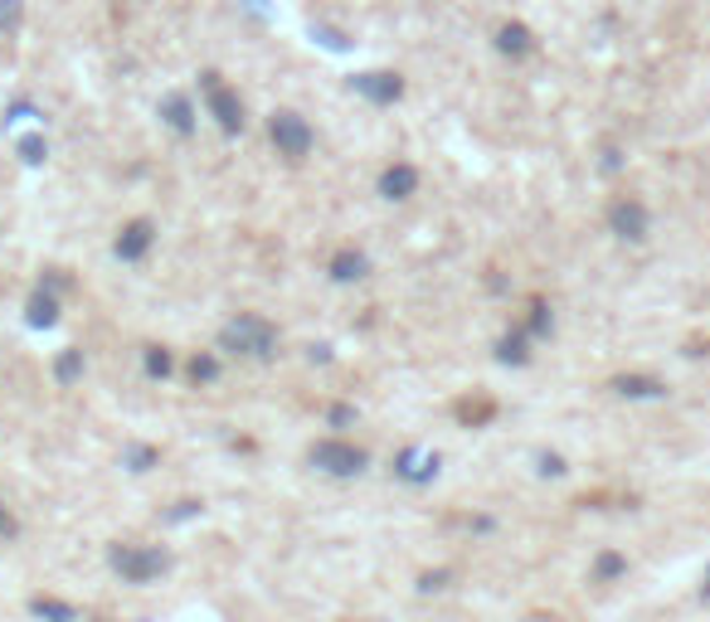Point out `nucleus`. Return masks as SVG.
<instances>
[{
	"label": "nucleus",
	"mask_w": 710,
	"mask_h": 622,
	"mask_svg": "<svg viewBox=\"0 0 710 622\" xmlns=\"http://www.w3.org/2000/svg\"><path fill=\"white\" fill-rule=\"evenodd\" d=\"M214 350L234 360H273L278 355V326L258 312H234L214 336Z\"/></svg>",
	"instance_id": "1"
},
{
	"label": "nucleus",
	"mask_w": 710,
	"mask_h": 622,
	"mask_svg": "<svg viewBox=\"0 0 710 622\" xmlns=\"http://www.w3.org/2000/svg\"><path fill=\"white\" fill-rule=\"evenodd\" d=\"M108 569L117 574L122 584L146 588L171 569V550L166 545H108Z\"/></svg>",
	"instance_id": "2"
},
{
	"label": "nucleus",
	"mask_w": 710,
	"mask_h": 622,
	"mask_svg": "<svg viewBox=\"0 0 710 622\" xmlns=\"http://www.w3.org/2000/svg\"><path fill=\"white\" fill-rule=\"evenodd\" d=\"M200 98H205V112L214 117V127H219L224 137H244V127H249V112H244L239 88H234L219 69L200 73Z\"/></svg>",
	"instance_id": "3"
},
{
	"label": "nucleus",
	"mask_w": 710,
	"mask_h": 622,
	"mask_svg": "<svg viewBox=\"0 0 710 622\" xmlns=\"http://www.w3.org/2000/svg\"><path fill=\"white\" fill-rule=\"evenodd\" d=\"M307 462L322 472V477L356 482V477H365V467H370V452H365V448H356L351 438L331 433V438H317V443L307 448Z\"/></svg>",
	"instance_id": "4"
},
{
	"label": "nucleus",
	"mask_w": 710,
	"mask_h": 622,
	"mask_svg": "<svg viewBox=\"0 0 710 622\" xmlns=\"http://www.w3.org/2000/svg\"><path fill=\"white\" fill-rule=\"evenodd\" d=\"M268 142L278 146L283 161H307L312 146H317V132L297 108H273L268 112Z\"/></svg>",
	"instance_id": "5"
},
{
	"label": "nucleus",
	"mask_w": 710,
	"mask_h": 622,
	"mask_svg": "<svg viewBox=\"0 0 710 622\" xmlns=\"http://www.w3.org/2000/svg\"><path fill=\"white\" fill-rule=\"evenodd\" d=\"M604 224H608V234H613L618 244H647L652 210L642 205L638 195H613L608 200V210H604Z\"/></svg>",
	"instance_id": "6"
},
{
	"label": "nucleus",
	"mask_w": 710,
	"mask_h": 622,
	"mask_svg": "<svg viewBox=\"0 0 710 622\" xmlns=\"http://www.w3.org/2000/svg\"><path fill=\"white\" fill-rule=\"evenodd\" d=\"M346 83H351V93H360L375 108H394L404 98V73H394V69H360Z\"/></svg>",
	"instance_id": "7"
},
{
	"label": "nucleus",
	"mask_w": 710,
	"mask_h": 622,
	"mask_svg": "<svg viewBox=\"0 0 710 622\" xmlns=\"http://www.w3.org/2000/svg\"><path fill=\"white\" fill-rule=\"evenodd\" d=\"M151 248H156V224L146 219V214H137V219H127L117 229V239H112V258H117V263H142Z\"/></svg>",
	"instance_id": "8"
},
{
	"label": "nucleus",
	"mask_w": 710,
	"mask_h": 622,
	"mask_svg": "<svg viewBox=\"0 0 710 622\" xmlns=\"http://www.w3.org/2000/svg\"><path fill=\"white\" fill-rule=\"evenodd\" d=\"M438 472H443V457H438L433 448H404L399 457H394V477L404 486H433Z\"/></svg>",
	"instance_id": "9"
},
{
	"label": "nucleus",
	"mask_w": 710,
	"mask_h": 622,
	"mask_svg": "<svg viewBox=\"0 0 710 622\" xmlns=\"http://www.w3.org/2000/svg\"><path fill=\"white\" fill-rule=\"evenodd\" d=\"M492 49H497L501 59L521 64V59H531V54L540 49V39H536V30L526 25V20H501V25L492 30Z\"/></svg>",
	"instance_id": "10"
},
{
	"label": "nucleus",
	"mask_w": 710,
	"mask_h": 622,
	"mask_svg": "<svg viewBox=\"0 0 710 622\" xmlns=\"http://www.w3.org/2000/svg\"><path fill=\"white\" fill-rule=\"evenodd\" d=\"M419 166L414 161H390L385 171H380V180H375V195L380 200H390V205H404V200H414L419 195Z\"/></svg>",
	"instance_id": "11"
},
{
	"label": "nucleus",
	"mask_w": 710,
	"mask_h": 622,
	"mask_svg": "<svg viewBox=\"0 0 710 622\" xmlns=\"http://www.w3.org/2000/svg\"><path fill=\"white\" fill-rule=\"evenodd\" d=\"M156 117H161L166 127L176 132V137H195V132H200L195 98H190V93H180V88H176V93H166L161 103H156Z\"/></svg>",
	"instance_id": "12"
},
{
	"label": "nucleus",
	"mask_w": 710,
	"mask_h": 622,
	"mask_svg": "<svg viewBox=\"0 0 710 622\" xmlns=\"http://www.w3.org/2000/svg\"><path fill=\"white\" fill-rule=\"evenodd\" d=\"M59 316H64L59 292H49V287H40V282H35V292L25 297V326H30V331H54V326H59Z\"/></svg>",
	"instance_id": "13"
},
{
	"label": "nucleus",
	"mask_w": 710,
	"mask_h": 622,
	"mask_svg": "<svg viewBox=\"0 0 710 622\" xmlns=\"http://www.w3.org/2000/svg\"><path fill=\"white\" fill-rule=\"evenodd\" d=\"M608 389L618 394V399H628V404H652V399H667V380H657V375H613L608 380Z\"/></svg>",
	"instance_id": "14"
},
{
	"label": "nucleus",
	"mask_w": 710,
	"mask_h": 622,
	"mask_svg": "<svg viewBox=\"0 0 710 622\" xmlns=\"http://www.w3.org/2000/svg\"><path fill=\"white\" fill-rule=\"evenodd\" d=\"M326 278L336 282V287H351V282H365L370 278V258L360 253V248H336L331 258H326Z\"/></svg>",
	"instance_id": "15"
},
{
	"label": "nucleus",
	"mask_w": 710,
	"mask_h": 622,
	"mask_svg": "<svg viewBox=\"0 0 710 622\" xmlns=\"http://www.w3.org/2000/svg\"><path fill=\"white\" fill-rule=\"evenodd\" d=\"M531 346H536V341L521 331V321H516L511 331L497 336V346H492V360H497V365H511V370H526V365H531V355H536Z\"/></svg>",
	"instance_id": "16"
},
{
	"label": "nucleus",
	"mask_w": 710,
	"mask_h": 622,
	"mask_svg": "<svg viewBox=\"0 0 710 622\" xmlns=\"http://www.w3.org/2000/svg\"><path fill=\"white\" fill-rule=\"evenodd\" d=\"M30 618L40 622H78V608L69 603V598H54V593H30Z\"/></svg>",
	"instance_id": "17"
},
{
	"label": "nucleus",
	"mask_w": 710,
	"mask_h": 622,
	"mask_svg": "<svg viewBox=\"0 0 710 622\" xmlns=\"http://www.w3.org/2000/svg\"><path fill=\"white\" fill-rule=\"evenodd\" d=\"M521 331L531 336V341L540 346V341H550V336H555V312H550V302H531V307H526V316H521Z\"/></svg>",
	"instance_id": "18"
},
{
	"label": "nucleus",
	"mask_w": 710,
	"mask_h": 622,
	"mask_svg": "<svg viewBox=\"0 0 710 622\" xmlns=\"http://www.w3.org/2000/svg\"><path fill=\"white\" fill-rule=\"evenodd\" d=\"M185 375H190V384H214L224 375V360H219V350H195V355L185 360Z\"/></svg>",
	"instance_id": "19"
},
{
	"label": "nucleus",
	"mask_w": 710,
	"mask_h": 622,
	"mask_svg": "<svg viewBox=\"0 0 710 622\" xmlns=\"http://www.w3.org/2000/svg\"><path fill=\"white\" fill-rule=\"evenodd\" d=\"M83 370H88V355L78 346H64L59 355H54V384H64V389L83 380Z\"/></svg>",
	"instance_id": "20"
},
{
	"label": "nucleus",
	"mask_w": 710,
	"mask_h": 622,
	"mask_svg": "<svg viewBox=\"0 0 710 622\" xmlns=\"http://www.w3.org/2000/svg\"><path fill=\"white\" fill-rule=\"evenodd\" d=\"M628 574V554L623 550H599L594 554V584H618Z\"/></svg>",
	"instance_id": "21"
},
{
	"label": "nucleus",
	"mask_w": 710,
	"mask_h": 622,
	"mask_svg": "<svg viewBox=\"0 0 710 622\" xmlns=\"http://www.w3.org/2000/svg\"><path fill=\"white\" fill-rule=\"evenodd\" d=\"M156 462H161V448H151V443H127L122 448V467H127L132 477H146Z\"/></svg>",
	"instance_id": "22"
},
{
	"label": "nucleus",
	"mask_w": 710,
	"mask_h": 622,
	"mask_svg": "<svg viewBox=\"0 0 710 622\" xmlns=\"http://www.w3.org/2000/svg\"><path fill=\"white\" fill-rule=\"evenodd\" d=\"M142 370H146V380H171L176 375V355L166 346H146L142 350Z\"/></svg>",
	"instance_id": "23"
},
{
	"label": "nucleus",
	"mask_w": 710,
	"mask_h": 622,
	"mask_svg": "<svg viewBox=\"0 0 710 622\" xmlns=\"http://www.w3.org/2000/svg\"><path fill=\"white\" fill-rule=\"evenodd\" d=\"M15 156H20V166H30V171L49 161V142H44V132H25V137L15 142Z\"/></svg>",
	"instance_id": "24"
},
{
	"label": "nucleus",
	"mask_w": 710,
	"mask_h": 622,
	"mask_svg": "<svg viewBox=\"0 0 710 622\" xmlns=\"http://www.w3.org/2000/svg\"><path fill=\"white\" fill-rule=\"evenodd\" d=\"M531 462H536V477H550V482L570 477V462L560 457L555 448H536V452H531Z\"/></svg>",
	"instance_id": "25"
},
{
	"label": "nucleus",
	"mask_w": 710,
	"mask_h": 622,
	"mask_svg": "<svg viewBox=\"0 0 710 622\" xmlns=\"http://www.w3.org/2000/svg\"><path fill=\"white\" fill-rule=\"evenodd\" d=\"M25 30V0H0V39H15Z\"/></svg>",
	"instance_id": "26"
},
{
	"label": "nucleus",
	"mask_w": 710,
	"mask_h": 622,
	"mask_svg": "<svg viewBox=\"0 0 710 622\" xmlns=\"http://www.w3.org/2000/svg\"><path fill=\"white\" fill-rule=\"evenodd\" d=\"M492 414H497V404H492V399H462L458 404V418H462V423H472V428L487 423Z\"/></svg>",
	"instance_id": "27"
},
{
	"label": "nucleus",
	"mask_w": 710,
	"mask_h": 622,
	"mask_svg": "<svg viewBox=\"0 0 710 622\" xmlns=\"http://www.w3.org/2000/svg\"><path fill=\"white\" fill-rule=\"evenodd\" d=\"M356 418H360L356 404H346V399L326 404V428H336V433H341V428H356Z\"/></svg>",
	"instance_id": "28"
},
{
	"label": "nucleus",
	"mask_w": 710,
	"mask_h": 622,
	"mask_svg": "<svg viewBox=\"0 0 710 622\" xmlns=\"http://www.w3.org/2000/svg\"><path fill=\"white\" fill-rule=\"evenodd\" d=\"M205 516V501H195V496H185V501H176L171 511H166V525H185V520Z\"/></svg>",
	"instance_id": "29"
},
{
	"label": "nucleus",
	"mask_w": 710,
	"mask_h": 622,
	"mask_svg": "<svg viewBox=\"0 0 710 622\" xmlns=\"http://www.w3.org/2000/svg\"><path fill=\"white\" fill-rule=\"evenodd\" d=\"M448 579H453V569H424V574H419V584H414V588H419V593H443Z\"/></svg>",
	"instance_id": "30"
},
{
	"label": "nucleus",
	"mask_w": 710,
	"mask_h": 622,
	"mask_svg": "<svg viewBox=\"0 0 710 622\" xmlns=\"http://www.w3.org/2000/svg\"><path fill=\"white\" fill-rule=\"evenodd\" d=\"M312 39H322L331 54H346V49H351V39L336 35V30H326V25H312Z\"/></svg>",
	"instance_id": "31"
},
{
	"label": "nucleus",
	"mask_w": 710,
	"mask_h": 622,
	"mask_svg": "<svg viewBox=\"0 0 710 622\" xmlns=\"http://www.w3.org/2000/svg\"><path fill=\"white\" fill-rule=\"evenodd\" d=\"M25 117H40V108L30 103V98H20V103L5 108V117H0V122H5V127H15V122H25Z\"/></svg>",
	"instance_id": "32"
},
{
	"label": "nucleus",
	"mask_w": 710,
	"mask_h": 622,
	"mask_svg": "<svg viewBox=\"0 0 710 622\" xmlns=\"http://www.w3.org/2000/svg\"><path fill=\"white\" fill-rule=\"evenodd\" d=\"M40 287H49V292H69V273H64V268H44V278H40Z\"/></svg>",
	"instance_id": "33"
},
{
	"label": "nucleus",
	"mask_w": 710,
	"mask_h": 622,
	"mask_svg": "<svg viewBox=\"0 0 710 622\" xmlns=\"http://www.w3.org/2000/svg\"><path fill=\"white\" fill-rule=\"evenodd\" d=\"M599 171H604V176H613V171H623V151H618V146H613V142H608V146H604V161H599Z\"/></svg>",
	"instance_id": "34"
},
{
	"label": "nucleus",
	"mask_w": 710,
	"mask_h": 622,
	"mask_svg": "<svg viewBox=\"0 0 710 622\" xmlns=\"http://www.w3.org/2000/svg\"><path fill=\"white\" fill-rule=\"evenodd\" d=\"M467 530H477V535H487V530H497V520H492V516H467Z\"/></svg>",
	"instance_id": "35"
},
{
	"label": "nucleus",
	"mask_w": 710,
	"mask_h": 622,
	"mask_svg": "<svg viewBox=\"0 0 710 622\" xmlns=\"http://www.w3.org/2000/svg\"><path fill=\"white\" fill-rule=\"evenodd\" d=\"M15 530H20V525H15V516H10V511H5V501H0V535H15Z\"/></svg>",
	"instance_id": "36"
},
{
	"label": "nucleus",
	"mask_w": 710,
	"mask_h": 622,
	"mask_svg": "<svg viewBox=\"0 0 710 622\" xmlns=\"http://www.w3.org/2000/svg\"><path fill=\"white\" fill-rule=\"evenodd\" d=\"M701 603H710V564H706V574H701Z\"/></svg>",
	"instance_id": "37"
}]
</instances>
